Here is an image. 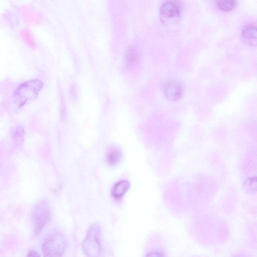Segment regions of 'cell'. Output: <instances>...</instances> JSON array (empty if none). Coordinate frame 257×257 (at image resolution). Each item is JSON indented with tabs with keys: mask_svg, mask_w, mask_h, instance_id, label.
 I'll return each mask as SVG.
<instances>
[{
	"mask_svg": "<svg viewBox=\"0 0 257 257\" xmlns=\"http://www.w3.org/2000/svg\"><path fill=\"white\" fill-rule=\"evenodd\" d=\"M43 82L38 79H33L23 82L15 90L13 100L18 108H21L27 102L37 98L42 89Z\"/></svg>",
	"mask_w": 257,
	"mask_h": 257,
	"instance_id": "obj_1",
	"label": "cell"
},
{
	"mask_svg": "<svg viewBox=\"0 0 257 257\" xmlns=\"http://www.w3.org/2000/svg\"><path fill=\"white\" fill-rule=\"evenodd\" d=\"M66 248L65 237L60 233L48 236L42 245V251L46 256H59L63 255Z\"/></svg>",
	"mask_w": 257,
	"mask_h": 257,
	"instance_id": "obj_2",
	"label": "cell"
},
{
	"mask_svg": "<svg viewBox=\"0 0 257 257\" xmlns=\"http://www.w3.org/2000/svg\"><path fill=\"white\" fill-rule=\"evenodd\" d=\"M100 228L97 224H93L89 228L82 247L86 255L97 256L101 251L100 237Z\"/></svg>",
	"mask_w": 257,
	"mask_h": 257,
	"instance_id": "obj_3",
	"label": "cell"
},
{
	"mask_svg": "<svg viewBox=\"0 0 257 257\" xmlns=\"http://www.w3.org/2000/svg\"><path fill=\"white\" fill-rule=\"evenodd\" d=\"M51 213L48 204L44 200L38 203L33 210L34 233L39 234L50 219Z\"/></svg>",
	"mask_w": 257,
	"mask_h": 257,
	"instance_id": "obj_4",
	"label": "cell"
},
{
	"mask_svg": "<svg viewBox=\"0 0 257 257\" xmlns=\"http://www.w3.org/2000/svg\"><path fill=\"white\" fill-rule=\"evenodd\" d=\"M180 0H164L161 4L160 14L162 20H171L178 17L182 10Z\"/></svg>",
	"mask_w": 257,
	"mask_h": 257,
	"instance_id": "obj_5",
	"label": "cell"
},
{
	"mask_svg": "<svg viewBox=\"0 0 257 257\" xmlns=\"http://www.w3.org/2000/svg\"><path fill=\"white\" fill-rule=\"evenodd\" d=\"M183 92L181 84L175 80L168 81L164 86V93L170 101L174 102L180 98Z\"/></svg>",
	"mask_w": 257,
	"mask_h": 257,
	"instance_id": "obj_6",
	"label": "cell"
},
{
	"mask_svg": "<svg viewBox=\"0 0 257 257\" xmlns=\"http://www.w3.org/2000/svg\"><path fill=\"white\" fill-rule=\"evenodd\" d=\"M130 183L126 180L120 181L116 183L111 190L113 197L118 199L122 197L130 188Z\"/></svg>",
	"mask_w": 257,
	"mask_h": 257,
	"instance_id": "obj_7",
	"label": "cell"
},
{
	"mask_svg": "<svg viewBox=\"0 0 257 257\" xmlns=\"http://www.w3.org/2000/svg\"><path fill=\"white\" fill-rule=\"evenodd\" d=\"M242 36L250 44H253L256 40V27L255 24H249L244 27Z\"/></svg>",
	"mask_w": 257,
	"mask_h": 257,
	"instance_id": "obj_8",
	"label": "cell"
},
{
	"mask_svg": "<svg viewBox=\"0 0 257 257\" xmlns=\"http://www.w3.org/2000/svg\"><path fill=\"white\" fill-rule=\"evenodd\" d=\"M140 59V53L135 47H130L126 52L125 56V62L126 65L129 67L135 66L139 61Z\"/></svg>",
	"mask_w": 257,
	"mask_h": 257,
	"instance_id": "obj_9",
	"label": "cell"
},
{
	"mask_svg": "<svg viewBox=\"0 0 257 257\" xmlns=\"http://www.w3.org/2000/svg\"><path fill=\"white\" fill-rule=\"evenodd\" d=\"M218 7L222 11L232 10L236 5V0H216Z\"/></svg>",
	"mask_w": 257,
	"mask_h": 257,
	"instance_id": "obj_10",
	"label": "cell"
},
{
	"mask_svg": "<svg viewBox=\"0 0 257 257\" xmlns=\"http://www.w3.org/2000/svg\"><path fill=\"white\" fill-rule=\"evenodd\" d=\"M121 158V152L117 149H113L108 153L107 160L110 165H115L118 163Z\"/></svg>",
	"mask_w": 257,
	"mask_h": 257,
	"instance_id": "obj_11",
	"label": "cell"
},
{
	"mask_svg": "<svg viewBox=\"0 0 257 257\" xmlns=\"http://www.w3.org/2000/svg\"><path fill=\"white\" fill-rule=\"evenodd\" d=\"M24 136V131L20 126L15 128L12 132V138L17 143H21L23 142Z\"/></svg>",
	"mask_w": 257,
	"mask_h": 257,
	"instance_id": "obj_12",
	"label": "cell"
},
{
	"mask_svg": "<svg viewBox=\"0 0 257 257\" xmlns=\"http://www.w3.org/2000/svg\"><path fill=\"white\" fill-rule=\"evenodd\" d=\"M245 186L247 188H249V190L253 191L256 189V177L248 178L246 181Z\"/></svg>",
	"mask_w": 257,
	"mask_h": 257,
	"instance_id": "obj_13",
	"label": "cell"
},
{
	"mask_svg": "<svg viewBox=\"0 0 257 257\" xmlns=\"http://www.w3.org/2000/svg\"><path fill=\"white\" fill-rule=\"evenodd\" d=\"M162 254L158 252H149L146 256H162Z\"/></svg>",
	"mask_w": 257,
	"mask_h": 257,
	"instance_id": "obj_14",
	"label": "cell"
},
{
	"mask_svg": "<svg viewBox=\"0 0 257 257\" xmlns=\"http://www.w3.org/2000/svg\"><path fill=\"white\" fill-rule=\"evenodd\" d=\"M29 256H39L40 255L35 251L32 250L30 251L28 254Z\"/></svg>",
	"mask_w": 257,
	"mask_h": 257,
	"instance_id": "obj_15",
	"label": "cell"
}]
</instances>
